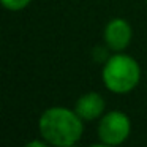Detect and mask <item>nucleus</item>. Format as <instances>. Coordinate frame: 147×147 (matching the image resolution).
I'll return each mask as SVG.
<instances>
[{
  "mask_svg": "<svg viewBox=\"0 0 147 147\" xmlns=\"http://www.w3.org/2000/svg\"><path fill=\"white\" fill-rule=\"evenodd\" d=\"M38 130L41 138L51 146L71 147L81 139L84 125L74 109L54 106L41 114Z\"/></svg>",
  "mask_w": 147,
  "mask_h": 147,
  "instance_id": "1",
  "label": "nucleus"
},
{
  "mask_svg": "<svg viewBox=\"0 0 147 147\" xmlns=\"http://www.w3.org/2000/svg\"><path fill=\"white\" fill-rule=\"evenodd\" d=\"M141 68L133 57L127 54L111 55L105 62L103 82L114 93H128L139 84Z\"/></svg>",
  "mask_w": 147,
  "mask_h": 147,
  "instance_id": "2",
  "label": "nucleus"
},
{
  "mask_svg": "<svg viewBox=\"0 0 147 147\" xmlns=\"http://www.w3.org/2000/svg\"><path fill=\"white\" fill-rule=\"evenodd\" d=\"M131 123L127 114L111 111L101 117L98 123V138L105 146H119L130 136Z\"/></svg>",
  "mask_w": 147,
  "mask_h": 147,
  "instance_id": "3",
  "label": "nucleus"
},
{
  "mask_svg": "<svg viewBox=\"0 0 147 147\" xmlns=\"http://www.w3.org/2000/svg\"><path fill=\"white\" fill-rule=\"evenodd\" d=\"M105 41L106 46L112 51H123L131 41V27L122 18H115L108 22L105 29Z\"/></svg>",
  "mask_w": 147,
  "mask_h": 147,
  "instance_id": "4",
  "label": "nucleus"
},
{
  "mask_svg": "<svg viewBox=\"0 0 147 147\" xmlns=\"http://www.w3.org/2000/svg\"><path fill=\"white\" fill-rule=\"evenodd\" d=\"M74 111L82 120H95L105 112V100L96 92L84 93L74 105Z\"/></svg>",
  "mask_w": 147,
  "mask_h": 147,
  "instance_id": "5",
  "label": "nucleus"
},
{
  "mask_svg": "<svg viewBox=\"0 0 147 147\" xmlns=\"http://www.w3.org/2000/svg\"><path fill=\"white\" fill-rule=\"evenodd\" d=\"M30 2H32V0H2V5L10 11H21V10H24Z\"/></svg>",
  "mask_w": 147,
  "mask_h": 147,
  "instance_id": "6",
  "label": "nucleus"
},
{
  "mask_svg": "<svg viewBox=\"0 0 147 147\" xmlns=\"http://www.w3.org/2000/svg\"><path fill=\"white\" fill-rule=\"evenodd\" d=\"M48 146V141L43 139V141H32V142L27 144V147H46Z\"/></svg>",
  "mask_w": 147,
  "mask_h": 147,
  "instance_id": "7",
  "label": "nucleus"
}]
</instances>
